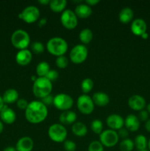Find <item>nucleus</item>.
Returning a JSON list of instances; mask_svg holds the SVG:
<instances>
[{"mask_svg":"<svg viewBox=\"0 0 150 151\" xmlns=\"http://www.w3.org/2000/svg\"><path fill=\"white\" fill-rule=\"evenodd\" d=\"M48 116V109L41 101L30 102L25 110V118L32 124L44 122Z\"/></svg>","mask_w":150,"mask_h":151,"instance_id":"1","label":"nucleus"},{"mask_svg":"<svg viewBox=\"0 0 150 151\" xmlns=\"http://www.w3.org/2000/svg\"><path fill=\"white\" fill-rule=\"evenodd\" d=\"M52 90V83L46 78H38L34 81L32 86V92L38 98L41 100L49 95Z\"/></svg>","mask_w":150,"mask_h":151,"instance_id":"2","label":"nucleus"},{"mask_svg":"<svg viewBox=\"0 0 150 151\" xmlns=\"http://www.w3.org/2000/svg\"><path fill=\"white\" fill-rule=\"evenodd\" d=\"M47 51L54 56L64 55L68 50V44L66 41L60 37H54L50 38L46 44Z\"/></svg>","mask_w":150,"mask_h":151,"instance_id":"3","label":"nucleus"},{"mask_svg":"<svg viewBox=\"0 0 150 151\" xmlns=\"http://www.w3.org/2000/svg\"><path fill=\"white\" fill-rule=\"evenodd\" d=\"M10 41L15 48L19 50H26L30 43V37L26 31L19 29L13 32Z\"/></svg>","mask_w":150,"mask_h":151,"instance_id":"4","label":"nucleus"},{"mask_svg":"<svg viewBox=\"0 0 150 151\" xmlns=\"http://www.w3.org/2000/svg\"><path fill=\"white\" fill-rule=\"evenodd\" d=\"M48 136L50 139L57 143L64 142L67 137V131L64 125L54 123L48 129Z\"/></svg>","mask_w":150,"mask_h":151,"instance_id":"5","label":"nucleus"},{"mask_svg":"<svg viewBox=\"0 0 150 151\" xmlns=\"http://www.w3.org/2000/svg\"><path fill=\"white\" fill-rule=\"evenodd\" d=\"M88 50L84 44H77L71 50L69 58L74 63L79 64L85 61L88 58Z\"/></svg>","mask_w":150,"mask_h":151,"instance_id":"6","label":"nucleus"},{"mask_svg":"<svg viewBox=\"0 0 150 151\" xmlns=\"http://www.w3.org/2000/svg\"><path fill=\"white\" fill-rule=\"evenodd\" d=\"M74 104V100L70 95L64 93H60L54 97L53 105L56 109L60 111H69Z\"/></svg>","mask_w":150,"mask_h":151,"instance_id":"7","label":"nucleus"},{"mask_svg":"<svg viewBox=\"0 0 150 151\" xmlns=\"http://www.w3.org/2000/svg\"><path fill=\"white\" fill-rule=\"evenodd\" d=\"M119 137L118 133L113 130H104L99 135V142L104 147H113L118 143Z\"/></svg>","mask_w":150,"mask_h":151,"instance_id":"8","label":"nucleus"},{"mask_svg":"<svg viewBox=\"0 0 150 151\" xmlns=\"http://www.w3.org/2000/svg\"><path fill=\"white\" fill-rule=\"evenodd\" d=\"M77 109L82 114L85 115L91 114L94 110V103L92 98L88 94H82L76 100Z\"/></svg>","mask_w":150,"mask_h":151,"instance_id":"9","label":"nucleus"},{"mask_svg":"<svg viewBox=\"0 0 150 151\" xmlns=\"http://www.w3.org/2000/svg\"><path fill=\"white\" fill-rule=\"evenodd\" d=\"M19 18L28 24H32L38 21L40 18V10L35 6H28L19 14Z\"/></svg>","mask_w":150,"mask_h":151,"instance_id":"10","label":"nucleus"},{"mask_svg":"<svg viewBox=\"0 0 150 151\" xmlns=\"http://www.w3.org/2000/svg\"><path fill=\"white\" fill-rule=\"evenodd\" d=\"M60 22L65 28L68 29H73L77 26L78 18L74 11L71 10H65L60 16Z\"/></svg>","mask_w":150,"mask_h":151,"instance_id":"11","label":"nucleus"},{"mask_svg":"<svg viewBox=\"0 0 150 151\" xmlns=\"http://www.w3.org/2000/svg\"><path fill=\"white\" fill-rule=\"evenodd\" d=\"M106 123L111 130H120L124 125V119L120 115L113 114L107 116Z\"/></svg>","mask_w":150,"mask_h":151,"instance_id":"12","label":"nucleus"},{"mask_svg":"<svg viewBox=\"0 0 150 151\" xmlns=\"http://www.w3.org/2000/svg\"><path fill=\"white\" fill-rule=\"evenodd\" d=\"M128 106L134 111H142L146 107V100L142 96L134 94L128 100Z\"/></svg>","mask_w":150,"mask_h":151,"instance_id":"13","label":"nucleus"},{"mask_svg":"<svg viewBox=\"0 0 150 151\" xmlns=\"http://www.w3.org/2000/svg\"><path fill=\"white\" fill-rule=\"evenodd\" d=\"M132 33L138 36H141L146 32L147 25L145 21L142 19H135L132 21L130 27Z\"/></svg>","mask_w":150,"mask_h":151,"instance_id":"14","label":"nucleus"},{"mask_svg":"<svg viewBox=\"0 0 150 151\" xmlns=\"http://www.w3.org/2000/svg\"><path fill=\"white\" fill-rule=\"evenodd\" d=\"M0 118L2 122L11 125L16 121V114L13 109L9 108L7 105H4L2 110L0 112Z\"/></svg>","mask_w":150,"mask_h":151,"instance_id":"15","label":"nucleus"},{"mask_svg":"<svg viewBox=\"0 0 150 151\" xmlns=\"http://www.w3.org/2000/svg\"><path fill=\"white\" fill-rule=\"evenodd\" d=\"M32 58V52L30 50H19L16 55V61L20 66H26L31 62Z\"/></svg>","mask_w":150,"mask_h":151,"instance_id":"16","label":"nucleus"},{"mask_svg":"<svg viewBox=\"0 0 150 151\" xmlns=\"http://www.w3.org/2000/svg\"><path fill=\"white\" fill-rule=\"evenodd\" d=\"M33 147V140L29 137H24L19 139L16 145V149L17 151H32Z\"/></svg>","mask_w":150,"mask_h":151,"instance_id":"17","label":"nucleus"},{"mask_svg":"<svg viewBox=\"0 0 150 151\" xmlns=\"http://www.w3.org/2000/svg\"><path fill=\"white\" fill-rule=\"evenodd\" d=\"M124 125L128 131L135 132L140 128V120L135 115L129 114L125 118Z\"/></svg>","mask_w":150,"mask_h":151,"instance_id":"18","label":"nucleus"},{"mask_svg":"<svg viewBox=\"0 0 150 151\" xmlns=\"http://www.w3.org/2000/svg\"><path fill=\"white\" fill-rule=\"evenodd\" d=\"M76 114L73 111H65L60 114L59 121L63 125H73L76 122Z\"/></svg>","mask_w":150,"mask_h":151,"instance_id":"19","label":"nucleus"},{"mask_svg":"<svg viewBox=\"0 0 150 151\" xmlns=\"http://www.w3.org/2000/svg\"><path fill=\"white\" fill-rule=\"evenodd\" d=\"M93 102L94 105L99 106V107H104L110 103V97L106 93L102 91H98L93 94L92 97Z\"/></svg>","mask_w":150,"mask_h":151,"instance_id":"20","label":"nucleus"},{"mask_svg":"<svg viewBox=\"0 0 150 151\" xmlns=\"http://www.w3.org/2000/svg\"><path fill=\"white\" fill-rule=\"evenodd\" d=\"M19 92L14 88H8L4 92L2 95V100L4 104H12L16 103L19 100Z\"/></svg>","mask_w":150,"mask_h":151,"instance_id":"21","label":"nucleus"},{"mask_svg":"<svg viewBox=\"0 0 150 151\" xmlns=\"http://www.w3.org/2000/svg\"><path fill=\"white\" fill-rule=\"evenodd\" d=\"M74 13L77 18L80 19H87L92 14L91 7L86 4H79L75 7Z\"/></svg>","mask_w":150,"mask_h":151,"instance_id":"22","label":"nucleus"},{"mask_svg":"<svg viewBox=\"0 0 150 151\" xmlns=\"http://www.w3.org/2000/svg\"><path fill=\"white\" fill-rule=\"evenodd\" d=\"M133 10L130 7H124L119 13V19L122 24H128L133 19Z\"/></svg>","mask_w":150,"mask_h":151,"instance_id":"23","label":"nucleus"},{"mask_svg":"<svg viewBox=\"0 0 150 151\" xmlns=\"http://www.w3.org/2000/svg\"><path fill=\"white\" fill-rule=\"evenodd\" d=\"M71 131L75 136L78 137H83L88 133L87 127L83 122H76L72 125Z\"/></svg>","mask_w":150,"mask_h":151,"instance_id":"24","label":"nucleus"},{"mask_svg":"<svg viewBox=\"0 0 150 151\" xmlns=\"http://www.w3.org/2000/svg\"><path fill=\"white\" fill-rule=\"evenodd\" d=\"M67 4L66 0H52L49 3V7L54 13H60L64 11Z\"/></svg>","mask_w":150,"mask_h":151,"instance_id":"25","label":"nucleus"},{"mask_svg":"<svg viewBox=\"0 0 150 151\" xmlns=\"http://www.w3.org/2000/svg\"><path fill=\"white\" fill-rule=\"evenodd\" d=\"M133 142L135 147L138 151L146 150V147H148V141H147L145 136L142 135V134H139V135L137 136Z\"/></svg>","mask_w":150,"mask_h":151,"instance_id":"26","label":"nucleus"},{"mask_svg":"<svg viewBox=\"0 0 150 151\" xmlns=\"http://www.w3.org/2000/svg\"><path fill=\"white\" fill-rule=\"evenodd\" d=\"M93 36H94V34L91 29H90L89 28H85L79 32V38L82 44H88L92 41Z\"/></svg>","mask_w":150,"mask_h":151,"instance_id":"27","label":"nucleus"},{"mask_svg":"<svg viewBox=\"0 0 150 151\" xmlns=\"http://www.w3.org/2000/svg\"><path fill=\"white\" fill-rule=\"evenodd\" d=\"M50 71V66L47 62L41 61L36 66V73L38 78H45Z\"/></svg>","mask_w":150,"mask_h":151,"instance_id":"28","label":"nucleus"},{"mask_svg":"<svg viewBox=\"0 0 150 151\" xmlns=\"http://www.w3.org/2000/svg\"><path fill=\"white\" fill-rule=\"evenodd\" d=\"M134 147H135L134 142L129 138L123 139L119 145V148L121 151H132L134 149Z\"/></svg>","mask_w":150,"mask_h":151,"instance_id":"29","label":"nucleus"},{"mask_svg":"<svg viewBox=\"0 0 150 151\" xmlns=\"http://www.w3.org/2000/svg\"><path fill=\"white\" fill-rule=\"evenodd\" d=\"M94 88V81L91 78H85L81 83V89L85 94L89 93Z\"/></svg>","mask_w":150,"mask_h":151,"instance_id":"30","label":"nucleus"},{"mask_svg":"<svg viewBox=\"0 0 150 151\" xmlns=\"http://www.w3.org/2000/svg\"><path fill=\"white\" fill-rule=\"evenodd\" d=\"M91 129L96 134H101L103 131V122L99 119H94L91 123Z\"/></svg>","mask_w":150,"mask_h":151,"instance_id":"31","label":"nucleus"},{"mask_svg":"<svg viewBox=\"0 0 150 151\" xmlns=\"http://www.w3.org/2000/svg\"><path fill=\"white\" fill-rule=\"evenodd\" d=\"M44 45L40 41H35V42H33L31 45V50H32V52L34 54H41L44 52Z\"/></svg>","mask_w":150,"mask_h":151,"instance_id":"32","label":"nucleus"},{"mask_svg":"<svg viewBox=\"0 0 150 151\" xmlns=\"http://www.w3.org/2000/svg\"><path fill=\"white\" fill-rule=\"evenodd\" d=\"M55 63L57 67L60 68V69H65L69 65V59L65 55L59 56L56 58Z\"/></svg>","mask_w":150,"mask_h":151,"instance_id":"33","label":"nucleus"},{"mask_svg":"<svg viewBox=\"0 0 150 151\" xmlns=\"http://www.w3.org/2000/svg\"><path fill=\"white\" fill-rule=\"evenodd\" d=\"M88 151H104V146L101 145V143L99 141L91 142L88 145Z\"/></svg>","mask_w":150,"mask_h":151,"instance_id":"34","label":"nucleus"},{"mask_svg":"<svg viewBox=\"0 0 150 151\" xmlns=\"http://www.w3.org/2000/svg\"><path fill=\"white\" fill-rule=\"evenodd\" d=\"M63 147L66 151H75L76 148V145L72 140H66L63 142Z\"/></svg>","mask_w":150,"mask_h":151,"instance_id":"35","label":"nucleus"},{"mask_svg":"<svg viewBox=\"0 0 150 151\" xmlns=\"http://www.w3.org/2000/svg\"><path fill=\"white\" fill-rule=\"evenodd\" d=\"M58 72H57L55 69H50V71L48 72V74L46 75L45 78H46V79H48L49 81L52 82V81H56V80L58 78Z\"/></svg>","mask_w":150,"mask_h":151,"instance_id":"36","label":"nucleus"},{"mask_svg":"<svg viewBox=\"0 0 150 151\" xmlns=\"http://www.w3.org/2000/svg\"><path fill=\"white\" fill-rule=\"evenodd\" d=\"M28 104H29V103L27 102V100L24 98L19 99L18 101L16 102V105H17L18 108L21 109V110H26V109L28 106Z\"/></svg>","mask_w":150,"mask_h":151,"instance_id":"37","label":"nucleus"},{"mask_svg":"<svg viewBox=\"0 0 150 151\" xmlns=\"http://www.w3.org/2000/svg\"><path fill=\"white\" fill-rule=\"evenodd\" d=\"M53 101H54V97H52L51 94H49V95L46 96V97L41 99V102H42L46 106H50V105L53 104Z\"/></svg>","mask_w":150,"mask_h":151,"instance_id":"38","label":"nucleus"},{"mask_svg":"<svg viewBox=\"0 0 150 151\" xmlns=\"http://www.w3.org/2000/svg\"><path fill=\"white\" fill-rule=\"evenodd\" d=\"M138 119L139 120L141 121H147L148 120V118H149V113L147 111L145 110H142V111H140L139 114H138Z\"/></svg>","mask_w":150,"mask_h":151,"instance_id":"39","label":"nucleus"},{"mask_svg":"<svg viewBox=\"0 0 150 151\" xmlns=\"http://www.w3.org/2000/svg\"><path fill=\"white\" fill-rule=\"evenodd\" d=\"M118 135L119 137L122 139H126L127 137L129 136V132H128V130L126 128H122L120 130H119V132H118Z\"/></svg>","mask_w":150,"mask_h":151,"instance_id":"40","label":"nucleus"},{"mask_svg":"<svg viewBox=\"0 0 150 151\" xmlns=\"http://www.w3.org/2000/svg\"><path fill=\"white\" fill-rule=\"evenodd\" d=\"M99 3V0H86L85 1V4H88V6L91 7V6H94Z\"/></svg>","mask_w":150,"mask_h":151,"instance_id":"41","label":"nucleus"},{"mask_svg":"<svg viewBox=\"0 0 150 151\" xmlns=\"http://www.w3.org/2000/svg\"><path fill=\"white\" fill-rule=\"evenodd\" d=\"M47 23V19L46 18H42V19H40L39 22H38V25L39 27H43V26H45Z\"/></svg>","mask_w":150,"mask_h":151,"instance_id":"42","label":"nucleus"},{"mask_svg":"<svg viewBox=\"0 0 150 151\" xmlns=\"http://www.w3.org/2000/svg\"><path fill=\"white\" fill-rule=\"evenodd\" d=\"M3 151H17L16 150V147H13V146H7L3 150Z\"/></svg>","mask_w":150,"mask_h":151,"instance_id":"43","label":"nucleus"},{"mask_svg":"<svg viewBox=\"0 0 150 151\" xmlns=\"http://www.w3.org/2000/svg\"><path fill=\"white\" fill-rule=\"evenodd\" d=\"M145 128L148 132L150 133V119L146 122L145 123Z\"/></svg>","mask_w":150,"mask_h":151,"instance_id":"44","label":"nucleus"},{"mask_svg":"<svg viewBox=\"0 0 150 151\" xmlns=\"http://www.w3.org/2000/svg\"><path fill=\"white\" fill-rule=\"evenodd\" d=\"M50 1H49V0H39L38 3L41 4H49Z\"/></svg>","mask_w":150,"mask_h":151,"instance_id":"45","label":"nucleus"},{"mask_svg":"<svg viewBox=\"0 0 150 151\" xmlns=\"http://www.w3.org/2000/svg\"><path fill=\"white\" fill-rule=\"evenodd\" d=\"M4 106V101H3L1 96H0V112H1V111L2 110V109Z\"/></svg>","mask_w":150,"mask_h":151,"instance_id":"46","label":"nucleus"},{"mask_svg":"<svg viewBox=\"0 0 150 151\" xmlns=\"http://www.w3.org/2000/svg\"><path fill=\"white\" fill-rule=\"evenodd\" d=\"M141 37L143 38V39H147V38H149V34L147 33V32H145V33L143 34Z\"/></svg>","mask_w":150,"mask_h":151,"instance_id":"47","label":"nucleus"},{"mask_svg":"<svg viewBox=\"0 0 150 151\" xmlns=\"http://www.w3.org/2000/svg\"><path fill=\"white\" fill-rule=\"evenodd\" d=\"M3 130H4V125H3V122L0 121V134L2 133Z\"/></svg>","mask_w":150,"mask_h":151,"instance_id":"48","label":"nucleus"},{"mask_svg":"<svg viewBox=\"0 0 150 151\" xmlns=\"http://www.w3.org/2000/svg\"><path fill=\"white\" fill-rule=\"evenodd\" d=\"M146 108H147V111H148V113L150 114V103L146 106Z\"/></svg>","mask_w":150,"mask_h":151,"instance_id":"49","label":"nucleus"},{"mask_svg":"<svg viewBox=\"0 0 150 151\" xmlns=\"http://www.w3.org/2000/svg\"><path fill=\"white\" fill-rule=\"evenodd\" d=\"M148 147H149V150L150 151V139L148 142Z\"/></svg>","mask_w":150,"mask_h":151,"instance_id":"50","label":"nucleus"},{"mask_svg":"<svg viewBox=\"0 0 150 151\" xmlns=\"http://www.w3.org/2000/svg\"><path fill=\"white\" fill-rule=\"evenodd\" d=\"M143 151H149V150H143Z\"/></svg>","mask_w":150,"mask_h":151,"instance_id":"51","label":"nucleus"}]
</instances>
